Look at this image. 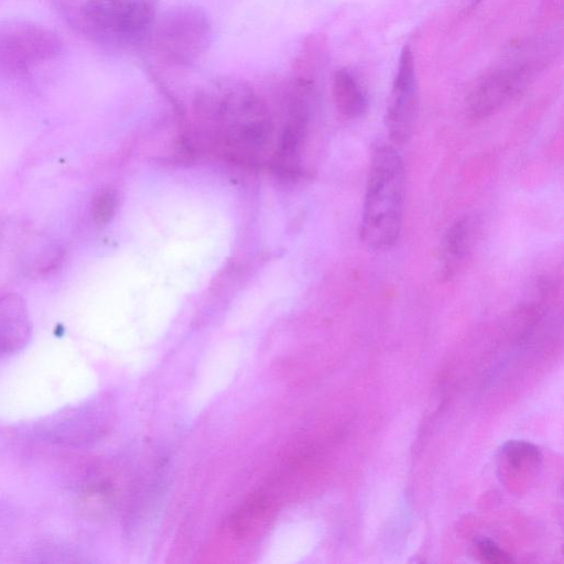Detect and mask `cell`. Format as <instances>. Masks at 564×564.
<instances>
[{
  "instance_id": "cell-13",
  "label": "cell",
  "mask_w": 564,
  "mask_h": 564,
  "mask_svg": "<svg viewBox=\"0 0 564 564\" xmlns=\"http://www.w3.org/2000/svg\"><path fill=\"white\" fill-rule=\"evenodd\" d=\"M118 206L117 193L112 189H105L95 195L92 204V218L95 224L105 226L110 223Z\"/></svg>"
},
{
  "instance_id": "cell-3",
  "label": "cell",
  "mask_w": 564,
  "mask_h": 564,
  "mask_svg": "<svg viewBox=\"0 0 564 564\" xmlns=\"http://www.w3.org/2000/svg\"><path fill=\"white\" fill-rule=\"evenodd\" d=\"M159 0H86L79 24L101 45L129 50L144 45L155 26Z\"/></svg>"
},
{
  "instance_id": "cell-9",
  "label": "cell",
  "mask_w": 564,
  "mask_h": 564,
  "mask_svg": "<svg viewBox=\"0 0 564 564\" xmlns=\"http://www.w3.org/2000/svg\"><path fill=\"white\" fill-rule=\"evenodd\" d=\"M32 336V323L23 298L0 297V357L23 351Z\"/></svg>"
},
{
  "instance_id": "cell-4",
  "label": "cell",
  "mask_w": 564,
  "mask_h": 564,
  "mask_svg": "<svg viewBox=\"0 0 564 564\" xmlns=\"http://www.w3.org/2000/svg\"><path fill=\"white\" fill-rule=\"evenodd\" d=\"M512 60L504 62L483 75L466 99V111L474 119L495 115L522 95L544 68L549 53L542 45L520 48Z\"/></svg>"
},
{
  "instance_id": "cell-2",
  "label": "cell",
  "mask_w": 564,
  "mask_h": 564,
  "mask_svg": "<svg viewBox=\"0 0 564 564\" xmlns=\"http://www.w3.org/2000/svg\"><path fill=\"white\" fill-rule=\"evenodd\" d=\"M199 112L212 122L233 155L251 157L267 140L271 122L268 108L251 86L219 82L202 93Z\"/></svg>"
},
{
  "instance_id": "cell-1",
  "label": "cell",
  "mask_w": 564,
  "mask_h": 564,
  "mask_svg": "<svg viewBox=\"0 0 564 564\" xmlns=\"http://www.w3.org/2000/svg\"><path fill=\"white\" fill-rule=\"evenodd\" d=\"M406 173L403 158L394 146L373 149L366 183L360 235L374 251L396 245L403 230Z\"/></svg>"
},
{
  "instance_id": "cell-7",
  "label": "cell",
  "mask_w": 564,
  "mask_h": 564,
  "mask_svg": "<svg viewBox=\"0 0 564 564\" xmlns=\"http://www.w3.org/2000/svg\"><path fill=\"white\" fill-rule=\"evenodd\" d=\"M418 83L414 53L401 51L392 96L387 108L386 127L394 145L403 146L414 134L418 116Z\"/></svg>"
},
{
  "instance_id": "cell-8",
  "label": "cell",
  "mask_w": 564,
  "mask_h": 564,
  "mask_svg": "<svg viewBox=\"0 0 564 564\" xmlns=\"http://www.w3.org/2000/svg\"><path fill=\"white\" fill-rule=\"evenodd\" d=\"M477 225L471 216H463L444 233L439 251V278L457 276L470 258L476 242Z\"/></svg>"
},
{
  "instance_id": "cell-12",
  "label": "cell",
  "mask_w": 564,
  "mask_h": 564,
  "mask_svg": "<svg viewBox=\"0 0 564 564\" xmlns=\"http://www.w3.org/2000/svg\"><path fill=\"white\" fill-rule=\"evenodd\" d=\"M269 512V502L263 495H255L238 511L232 520V528L238 537H246L262 525Z\"/></svg>"
},
{
  "instance_id": "cell-5",
  "label": "cell",
  "mask_w": 564,
  "mask_h": 564,
  "mask_svg": "<svg viewBox=\"0 0 564 564\" xmlns=\"http://www.w3.org/2000/svg\"><path fill=\"white\" fill-rule=\"evenodd\" d=\"M212 37L208 14L197 6L181 5L158 16L147 42L162 62L188 68L208 51Z\"/></svg>"
},
{
  "instance_id": "cell-10",
  "label": "cell",
  "mask_w": 564,
  "mask_h": 564,
  "mask_svg": "<svg viewBox=\"0 0 564 564\" xmlns=\"http://www.w3.org/2000/svg\"><path fill=\"white\" fill-rule=\"evenodd\" d=\"M332 93L335 106L342 116L355 119L366 112L367 94L350 70L341 69L334 73Z\"/></svg>"
},
{
  "instance_id": "cell-11",
  "label": "cell",
  "mask_w": 564,
  "mask_h": 564,
  "mask_svg": "<svg viewBox=\"0 0 564 564\" xmlns=\"http://www.w3.org/2000/svg\"><path fill=\"white\" fill-rule=\"evenodd\" d=\"M503 468L508 474L525 476L534 473L542 462L541 451L528 441H508L501 450Z\"/></svg>"
},
{
  "instance_id": "cell-14",
  "label": "cell",
  "mask_w": 564,
  "mask_h": 564,
  "mask_svg": "<svg viewBox=\"0 0 564 564\" xmlns=\"http://www.w3.org/2000/svg\"><path fill=\"white\" fill-rule=\"evenodd\" d=\"M476 550L479 557L487 563L507 564L513 562V557L490 539L477 540Z\"/></svg>"
},
{
  "instance_id": "cell-6",
  "label": "cell",
  "mask_w": 564,
  "mask_h": 564,
  "mask_svg": "<svg viewBox=\"0 0 564 564\" xmlns=\"http://www.w3.org/2000/svg\"><path fill=\"white\" fill-rule=\"evenodd\" d=\"M60 50L57 35L45 27L23 21L0 24V74L24 73Z\"/></svg>"
}]
</instances>
